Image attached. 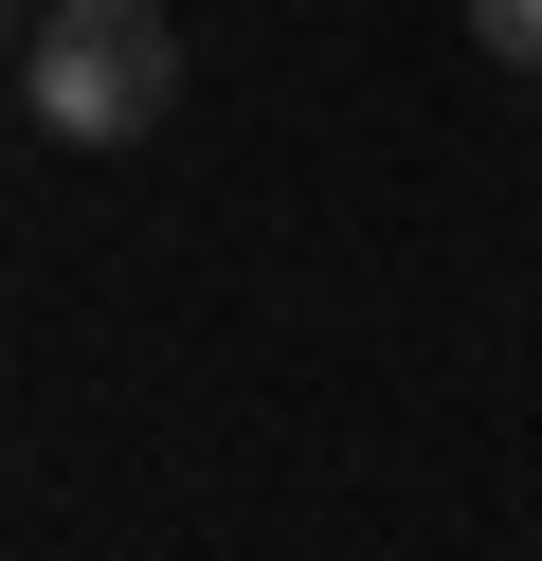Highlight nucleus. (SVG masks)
Instances as JSON below:
<instances>
[{
	"label": "nucleus",
	"instance_id": "nucleus-1",
	"mask_svg": "<svg viewBox=\"0 0 542 561\" xmlns=\"http://www.w3.org/2000/svg\"><path fill=\"white\" fill-rule=\"evenodd\" d=\"M19 110L55 127V146H145V127L181 110V37L163 0H55L19 37Z\"/></svg>",
	"mask_w": 542,
	"mask_h": 561
},
{
	"label": "nucleus",
	"instance_id": "nucleus-2",
	"mask_svg": "<svg viewBox=\"0 0 542 561\" xmlns=\"http://www.w3.org/2000/svg\"><path fill=\"white\" fill-rule=\"evenodd\" d=\"M470 37H488L506 73H542V0H470Z\"/></svg>",
	"mask_w": 542,
	"mask_h": 561
}]
</instances>
